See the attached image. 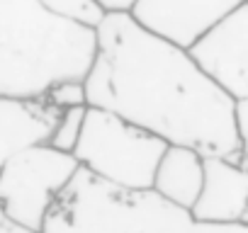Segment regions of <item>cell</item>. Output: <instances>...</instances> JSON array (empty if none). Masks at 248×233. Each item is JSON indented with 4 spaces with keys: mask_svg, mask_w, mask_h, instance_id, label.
<instances>
[{
    "mask_svg": "<svg viewBox=\"0 0 248 233\" xmlns=\"http://www.w3.org/2000/svg\"><path fill=\"white\" fill-rule=\"evenodd\" d=\"M85 107L112 112L168 146L246 160L233 102L192 63L187 51L132 15H105L83 75Z\"/></svg>",
    "mask_w": 248,
    "mask_h": 233,
    "instance_id": "obj_1",
    "label": "cell"
},
{
    "mask_svg": "<svg viewBox=\"0 0 248 233\" xmlns=\"http://www.w3.org/2000/svg\"><path fill=\"white\" fill-rule=\"evenodd\" d=\"M95 32L61 22L37 0H0V97L34 100L61 83H80Z\"/></svg>",
    "mask_w": 248,
    "mask_h": 233,
    "instance_id": "obj_2",
    "label": "cell"
},
{
    "mask_svg": "<svg viewBox=\"0 0 248 233\" xmlns=\"http://www.w3.org/2000/svg\"><path fill=\"white\" fill-rule=\"evenodd\" d=\"M190 221V214L154 192H127L78 170L46 211L39 233H183Z\"/></svg>",
    "mask_w": 248,
    "mask_h": 233,
    "instance_id": "obj_3",
    "label": "cell"
},
{
    "mask_svg": "<svg viewBox=\"0 0 248 233\" xmlns=\"http://www.w3.org/2000/svg\"><path fill=\"white\" fill-rule=\"evenodd\" d=\"M166 146L168 144L158 136L124 122L112 112L85 107L80 134L71 156L80 170L112 187L151 192L154 173Z\"/></svg>",
    "mask_w": 248,
    "mask_h": 233,
    "instance_id": "obj_4",
    "label": "cell"
},
{
    "mask_svg": "<svg viewBox=\"0 0 248 233\" xmlns=\"http://www.w3.org/2000/svg\"><path fill=\"white\" fill-rule=\"evenodd\" d=\"M71 153L32 144L13 153L0 168V209L20 226L39 233L46 211L78 173Z\"/></svg>",
    "mask_w": 248,
    "mask_h": 233,
    "instance_id": "obj_5",
    "label": "cell"
},
{
    "mask_svg": "<svg viewBox=\"0 0 248 233\" xmlns=\"http://www.w3.org/2000/svg\"><path fill=\"white\" fill-rule=\"evenodd\" d=\"M185 51L224 95L248 97V3L214 22Z\"/></svg>",
    "mask_w": 248,
    "mask_h": 233,
    "instance_id": "obj_6",
    "label": "cell"
},
{
    "mask_svg": "<svg viewBox=\"0 0 248 233\" xmlns=\"http://www.w3.org/2000/svg\"><path fill=\"white\" fill-rule=\"evenodd\" d=\"M248 0H137L132 17L149 32L187 49L224 15Z\"/></svg>",
    "mask_w": 248,
    "mask_h": 233,
    "instance_id": "obj_7",
    "label": "cell"
},
{
    "mask_svg": "<svg viewBox=\"0 0 248 233\" xmlns=\"http://www.w3.org/2000/svg\"><path fill=\"white\" fill-rule=\"evenodd\" d=\"M197 223H248V170L246 160L207 156L202 160V187L190 209Z\"/></svg>",
    "mask_w": 248,
    "mask_h": 233,
    "instance_id": "obj_8",
    "label": "cell"
},
{
    "mask_svg": "<svg viewBox=\"0 0 248 233\" xmlns=\"http://www.w3.org/2000/svg\"><path fill=\"white\" fill-rule=\"evenodd\" d=\"M59 112L61 109L49 97H0V168L13 153L32 144H44L59 119Z\"/></svg>",
    "mask_w": 248,
    "mask_h": 233,
    "instance_id": "obj_9",
    "label": "cell"
},
{
    "mask_svg": "<svg viewBox=\"0 0 248 233\" xmlns=\"http://www.w3.org/2000/svg\"><path fill=\"white\" fill-rule=\"evenodd\" d=\"M202 160L187 146H166L151 182V192L166 204L190 214L202 187Z\"/></svg>",
    "mask_w": 248,
    "mask_h": 233,
    "instance_id": "obj_10",
    "label": "cell"
},
{
    "mask_svg": "<svg viewBox=\"0 0 248 233\" xmlns=\"http://www.w3.org/2000/svg\"><path fill=\"white\" fill-rule=\"evenodd\" d=\"M37 3L51 17L76 25V27H83V29H90V32H95L107 15L95 0H37Z\"/></svg>",
    "mask_w": 248,
    "mask_h": 233,
    "instance_id": "obj_11",
    "label": "cell"
},
{
    "mask_svg": "<svg viewBox=\"0 0 248 233\" xmlns=\"http://www.w3.org/2000/svg\"><path fill=\"white\" fill-rule=\"evenodd\" d=\"M83 114H85V104H76V107H66L59 112V119L46 139V144L56 151H63V153H71L76 141H78V134H80V124H83Z\"/></svg>",
    "mask_w": 248,
    "mask_h": 233,
    "instance_id": "obj_12",
    "label": "cell"
},
{
    "mask_svg": "<svg viewBox=\"0 0 248 233\" xmlns=\"http://www.w3.org/2000/svg\"><path fill=\"white\" fill-rule=\"evenodd\" d=\"M183 233H248V223L217 226V223H197V221H190Z\"/></svg>",
    "mask_w": 248,
    "mask_h": 233,
    "instance_id": "obj_13",
    "label": "cell"
},
{
    "mask_svg": "<svg viewBox=\"0 0 248 233\" xmlns=\"http://www.w3.org/2000/svg\"><path fill=\"white\" fill-rule=\"evenodd\" d=\"M233 127H236L238 139L246 141V136H248V97L233 102Z\"/></svg>",
    "mask_w": 248,
    "mask_h": 233,
    "instance_id": "obj_14",
    "label": "cell"
},
{
    "mask_svg": "<svg viewBox=\"0 0 248 233\" xmlns=\"http://www.w3.org/2000/svg\"><path fill=\"white\" fill-rule=\"evenodd\" d=\"M107 15H129L137 0H95Z\"/></svg>",
    "mask_w": 248,
    "mask_h": 233,
    "instance_id": "obj_15",
    "label": "cell"
},
{
    "mask_svg": "<svg viewBox=\"0 0 248 233\" xmlns=\"http://www.w3.org/2000/svg\"><path fill=\"white\" fill-rule=\"evenodd\" d=\"M0 233H34V231H30V228L20 226L17 221H13L3 209H0Z\"/></svg>",
    "mask_w": 248,
    "mask_h": 233,
    "instance_id": "obj_16",
    "label": "cell"
}]
</instances>
